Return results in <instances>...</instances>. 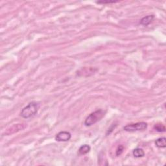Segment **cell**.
Here are the masks:
<instances>
[{
  "mask_svg": "<svg viewBox=\"0 0 166 166\" xmlns=\"http://www.w3.org/2000/svg\"><path fill=\"white\" fill-rule=\"evenodd\" d=\"M166 139L165 138H158L155 141V145L158 148H165L166 143H165Z\"/></svg>",
  "mask_w": 166,
  "mask_h": 166,
  "instance_id": "obj_8",
  "label": "cell"
},
{
  "mask_svg": "<svg viewBox=\"0 0 166 166\" xmlns=\"http://www.w3.org/2000/svg\"><path fill=\"white\" fill-rule=\"evenodd\" d=\"M105 115V112L102 109H99L91 113L85 121V125L86 127H90L100 121Z\"/></svg>",
  "mask_w": 166,
  "mask_h": 166,
  "instance_id": "obj_2",
  "label": "cell"
},
{
  "mask_svg": "<svg viewBox=\"0 0 166 166\" xmlns=\"http://www.w3.org/2000/svg\"><path fill=\"white\" fill-rule=\"evenodd\" d=\"M90 149H91V147L90 145H82L81 147H80V148L79 149V153L81 155H86L90 152Z\"/></svg>",
  "mask_w": 166,
  "mask_h": 166,
  "instance_id": "obj_9",
  "label": "cell"
},
{
  "mask_svg": "<svg viewBox=\"0 0 166 166\" xmlns=\"http://www.w3.org/2000/svg\"><path fill=\"white\" fill-rule=\"evenodd\" d=\"M154 18H155L154 15H149L147 16H145L143 17V18H142L140 23L141 25H142V26H147L153 21Z\"/></svg>",
  "mask_w": 166,
  "mask_h": 166,
  "instance_id": "obj_6",
  "label": "cell"
},
{
  "mask_svg": "<svg viewBox=\"0 0 166 166\" xmlns=\"http://www.w3.org/2000/svg\"><path fill=\"white\" fill-rule=\"evenodd\" d=\"M147 128V123L145 122H140L136 123L129 124L124 127V130L127 132H135V131H140L145 130Z\"/></svg>",
  "mask_w": 166,
  "mask_h": 166,
  "instance_id": "obj_3",
  "label": "cell"
},
{
  "mask_svg": "<svg viewBox=\"0 0 166 166\" xmlns=\"http://www.w3.org/2000/svg\"><path fill=\"white\" fill-rule=\"evenodd\" d=\"M154 128L156 130L159 132H165V128L164 127V125H162V124H157V125L155 126Z\"/></svg>",
  "mask_w": 166,
  "mask_h": 166,
  "instance_id": "obj_10",
  "label": "cell"
},
{
  "mask_svg": "<svg viewBox=\"0 0 166 166\" xmlns=\"http://www.w3.org/2000/svg\"><path fill=\"white\" fill-rule=\"evenodd\" d=\"M25 127H26V125H25V124H17V125L11 127L10 128V129L7 130L6 134H11L15 133L20 130H22V129H24Z\"/></svg>",
  "mask_w": 166,
  "mask_h": 166,
  "instance_id": "obj_5",
  "label": "cell"
},
{
  "mask_svg": "<svg viewBox=\"0 0 166 166\" xmlns=\"http://www.w3.org/2000/svg\"><path fill=\"white\" fill-rule=\"evenodd\" d=\"M40 106V105L38 102H34L33 101V102L29 103L28 105H27L26 107L22 109L20 112V116L25 119L33 117L38 112Z\"/></svg>",
  "mask_w": 166,
  "mask_h": 166,
  "instance_id": "obj_1",
  "label": "cell"
},
{
  "mask_svg": "<svg viewBox=\"0 0 166 166\" xmlns=\"http://www.w3.org/2000/svg\"><path fill=\"white\" fill-rule=\"evenodd\" d=\"M116 2H118V1H97L96 3L98 4H107V3H115Z\"/></svg>",
  "mask_w": 166,
  "mask_h": 166,
  "instance_id": "obj_12",
  "label": "cell"
},
{
  "mask_svg": "<svg viewBox=\"0 0 166 166\" xmlns=\"http://www.w3.org/2000/svg\"><path fill=\"white\" fill-rule=\"evenodd\" d=\"M71 138V134L70 132L67 131H62L56 135L55 140L57 142H67L70 140Z\"/></svg>",
  "mask_w": 166,
  "mask_h": 166,
  "instance_id": "obj_4",
  "label": "cell"
},
{
  "mask_svg": "<svg viewBox=\"0 0 166 166\" xmlns=\"http://www.w3.org/2000/svg\"><path fill=\"white\" fill-rule=\"evenodd\" d=\"M132 154L135 158H142L143 157H144L145 152L143 149L142 148H136L133 151Z\"/></svg>",
  "mask_w": 166,
  "mask_h": 166,
  "instance_id": "obj_7",
  "label": "cell"
},
{
  "mask_svg": "<svg viewBox=\"0 0 166 166\" xmlns=\"http://www.w3.org/2000/svg\"><path fill=\"white\" fill-rule=\"evenodd\" d=\"M123 149H124V147L123 145H120L118 147V148L117 149V151H116V156H120L121 154H122V153L123 152Z\"/></svg>",
  "mask_w": 166,
  "mask_h": 166,
  "instance_id": "obj_11",
  "label": "cell"
}]
</instances>
